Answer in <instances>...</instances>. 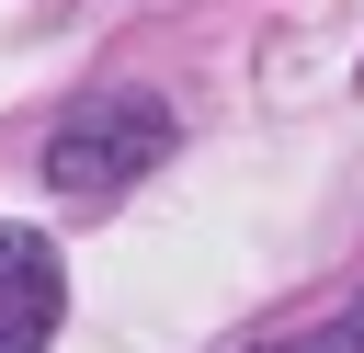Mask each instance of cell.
Listing matches in <instances>:
<instances>
[{"instance_id":"1","label":"cell","mask_w":364,"mask_h":353,"mask_svg":"<svg viewBox=\"0 0 364 353\" xmlns=\"http://www.w3.org/2000/svg\"><path fill=\"white\" fill-rule=\"evenodd\" d=\"M171 102L159 91H102V102H80V114H57V137H46V182L68 194V205H114L125 182H148L159 159H171Z\"/></svg>"},{"instance_id":"2","label":"cell","mask_w":364,"mask_h":353,"mask_svg":"<svg viewBox=\"0 0 364 353\" xmlns=\"http://www.w3.org/2000/svg\"><path fill=\"white\" fill-rule=\"evenodd\" d=\"M68 319V273L34 228H0V353H46Z\"/></svg>"},{"instance_id":"3","label":"cell","mask_w":364,"mask_h":353,"mask_svg":"<svg viewBox=\"0 0 364 353\" xmlns=\"http://www.w3.org/2000/svg\"><path fill=\"white\" fill-rule=\"evenodd\" d=\"M250 353H364V285H353L330 319H307V330H273V342H250Z\"/></svg>"}]
</instances>
